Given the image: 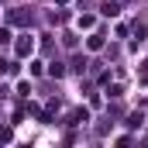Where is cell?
Listing matches in <instances>:
<instances>
[{"mask_svg":"<svg viewBox=\"0 0 148 148\" xmlns=\"http://www.w3.org/2000/svg\"><path fill=\"white\" fill-rule=\"evenodd\" d=\"M31 52H35V35H21V38H17V55L28 59Z\"/></svg>","mask_w":148,"mask_h":148,"instance_id":"obj_1","label":"cell"},{"mask_svg":"<svg viewBox=\"0 0 148 148\" xmlns=\"http://www.w3.org/2000/svg\"><path fill=\"white\" fill-rule=\"evenodd\" d=\"M10 138H14V131L10 127H0V141H10Z\"/></svg>","mask_w":148,"mask_h":148,"instance_id":"obj_4","label":"cell"},{"mask_svg":"<svg viewBox=\"0 0 148 148\" xmlns=\"http://www.w3.org/2000/svg\"><path fill=\"white\" fill-rule=\"evenodd\" d=\"M14 73V62H0V76H10Z\"/></svg>","mask_w":148,"mask_h":148,"instance_id":"obj_3","label":"cell"},{"mask_svg":"<svg viewBox=\"0 0 148 148\" xmlns=\"http://www.w3.org/2000/svg\"><path fill=\"white\" fill-rule=\"evenodd\" d=\"M0 45H10V31L7 28H0Z\"/></svg>","mask_w":148,"mask_h":148,"instance_id":"obj_5","label":"cell"},{"mask_svg":"<svg viewBox=\"0 0 148 148\" xmlns=\"http://www.w3.org/2000/svg\"><path fill=\"white\" fill-rule=\"evenodd\" d=\"M145 79H148V76H145Z\"/></svg>","mask_w":148,"mask_h":148,"instance_id":"obj_6","label":"cell"},{"mask_svg":"<svg viewBox=\"0 0 148 148\" xmlns=\"http://www.w3.org/2000/svg\"><path fill=\"white\" fill-rule=\"evenodd\" d=\"M86 45H90V52H100V48H103V38H100V35H90Z\"/></svg>","mask_w":148,"mask_h":148,"instance_id":"obj_2","label":"cell"}]
</instances>
